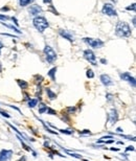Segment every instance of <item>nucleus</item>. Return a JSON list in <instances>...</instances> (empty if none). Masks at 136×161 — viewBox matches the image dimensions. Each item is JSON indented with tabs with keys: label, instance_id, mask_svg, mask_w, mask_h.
I'll return each instance as SVG.
<instances>
[{
	"label": "nucleus",
	"instance_id": "nucleus-21",
	"mask_svg": "<svg viewBox=\"0 0 136 161\" xmlns=\"http://www.w3.org/2000/svg\"><path fill=\"white\" fill-rule=\"evenodd\" d=\"M46 110H47V106L45 105V104H43V103H41L40 105H39V113L40 114H43V113H45L46 112Z\"/></svg>",
	"mask_w": 136,
	"mask_h": 161
},
{
	"label": "nucleus",
	"instance_id": "nucleus-43",
	"mask_svg": "<svg viewBox=\"0 0 136 161\" xmlns=\"http://www.w3.org/2000/svg\"><path fill=\"white\" fill-rule=\"evenodd\" d=\"M132 23H133V25L135 26V17H133V19H132Z\"/></svg>",
	"mask_w": 136,
	"mask_h": 161
},
{
	"label": "nucleus",
	"instance_id": "nucleus-30",
	"mask_svg": "<svg viewBox=\"0 0 136 161\" xmlns=\"http://www.w3.org/2000/svg\"><path fill=\"white\" fill-rule=\"evenodd\" d=\"M49 6H50V10H49V11H52V12H53V13H54L55 15H57V16H59V15H60V14H59V13H58V11H57V10H56V8L54 7V5H52V4H50Z\"/></svg>",
	"mask_w": 136,
	"mask_h": 161
},
{
	"label": "nucleus",
	"instance_id": "nucleus-19",
	"mask_svg": "<svg viewBox=\"0 0 136 161\" xmlns=\"http://www.w3.org/2000/svg\"><path fill=\"white\" fill-rule=\"evenodd\" d=\"M27 105H28L29 108H35V107L38 105V99H37V98H30V99L28 100Z\"/></svg>",
	"mask_w": 136,
	"mask_h": 161
},
{
	"label": "nucleus",
	"instance_id": "nucleus-13",
	"mask_svg": "<svg viewBox=\"0 0 136 161\" xmlns=\"http://www.w3.org/2000/svg\"><path fill=\"white\" fill-rule=\"evenodd\" d=\"M45 92H46V94H47V97L50 99V100H55L57 98V94L56 93L50 89V88H46L45 89Z\"/></svg>",
	"mask_w": 136,
	"mask_h": 161
},
{
	"label": "nucleus",
	"instance_id": "nucleus-29",
	"mask_svg": "<svg viewBox=\"0 0 136 161\" xmlns=\"http://www.w3.org/2000/svg\"><path fill=\"white\" fill-rule=\"evenodd\" d=\"M126 10H127V11H133V12H135V10H136V6H135V3H132L131 5H129V6H127V7H126Z\"/></svg>",
	"mask_w": 136,
	"mask_h": 161
},
{
	"label": "nucleus",
	"instance_id": "nucleus-44",
	"mask_svg": "<svg viewBox=\"0 0 136 161\" xmlns=\"http://www.w3.org/2000/svg\"><path fill=\"white\" fill-rule=\"evenodd\" d=\"M117 143H118V145H123L124 146V141H118Z\"/></svg>",
	"mask_w": 136,
	"mask_h": 161
},
{
	"label": "nucleus",
	"instance_id": "nucleus-7",
	"mask_svg": "<svg viewBox=\"0 0 136 161\" xmlns=\"http://www.w3.org/2000/svg\"><path fill=\"white\" fill-rule=\"evenodd\" d=\"M120 78L123 80V81H126L128 82L133 88H135L136 86V82H135V78L132 77V75L129 73V72H121L120 73Z\"/></svg>",
	"mask_w": 136,
	"mask_h": 161
},
{
	"label": "nucleus",
	"instance_id": "nucleus-27",
	"mask_svg": "<svg viewBox=\"0 0 136 161\" xmlns=\"http://www.w3.org/2000/svg\"><path fill=\"white\" fill-rule=\"evenodd\" d=\"M45 113H47L49 115H57V111H56V110H54L53 108H50V107H47V110H46Z\"/></svg>",
	"mask_w": 136,
	"mask_h": 161
},
{
	"label": "nucleus",
	"instance_id": "nucleus-4",
	"mask_svg": "<svg viewBox=\"0 0 136 161\" xmlns=\"http://www.w3.org/2000/svg\"><path fill=\"white\" fill-rule=\"evenodd\" d=\"M83 41L86 44H88L90 47L97 49V48H101L104 46V41H101L100 39H93V38H83Z\"/></svg>",
	"mask_w": 136,
	"mask_h": 161
},
{
	"label": "nucleus",
	"instance_id": "nucleus-33",
	"mask_svg": "<svg viewBox=\"0 0 136 161\" xmlns=\"http://www.w3.org/2000/svg\"><path fill=\"white\" fill-rule=\"evenodd\" d=\"M135 149H134V147L133 146H129V147H127V149H126V152H133Z\"/></svg>",
	"mask_w": 136,
	"mask_h": 161
},
{
	"label": "nucleus",
	"instance_id": "nucleus-3",
	"mask_svg": "<svg viewBox=\"0 0 136 161\" xmlns=\"http://www.w3.org/2000/svg\"><path fill=\"white\" fill-rule=\"evenodd\" d=\"M43 52H44V56H45L47 63L54 64L55 61L57 60V52L54 50V48L52 46H49V45H45V47L43 49Z\"/></svg>",
	"mask_w": 136,
	"mask_h": 161
},
{
	"label": "nucleus",
	"instance_id": "nucleus-32",
	"mask_svg": "<svg viewBox=\"0 0 136 161\" xmlns=\"http://www.w3.org/2000/svg\"><path fill=\"white\" fill-rule=\"evenodd\" d=\"M7 19H10V17H8V16H6V15H1V14H0V20H1V21L7 20Z\"/></svg>",
	"mask_w": 136,
	"mask_h": 161
},
{
	"label": "nucleus",
	"instance_id": "nucleus-25",
	"mask_svg": "<svg viewBox=\"0 0 136 161\" xmlns=\"http://www.w3.org/2000/svg\"><path fill=\"white\" fill-rule=\"evenodd\" d=\"M86 77H87L88 79H93V78H94V72H93L92 69H87V71H86Z\"/></svg>",
	"mask_w": 136,
	"mask_h": 161
},
{
	"label": "nucleus",
	"instance_id": "nucleus-39",
	"mask_svg": "<svg viewBox=\"0 0 136 161\" xmlns=\"http://www.w3.org/2000/svg\"><path fill=\"white\" fill-rule=\"evenodd\" d=\"M2 48H3V44H2V42L0 41V55H1V50H2Z\"/></svg>",
	"mask_w": 136,
	"mask_h": 161
},
{
	"label": "nucleus",
	"instance_id": "nucleus-42",
	"mask_svg": "<svg viewBox=\"0 0 136 161\" xmlns=\"http://www.w3.org/2000/svg\"><path fill=\"white\" fill-rule=\"evenodd\" d=\"M25 160H26V158H25V157H21L18 161H25Z\"/></svg>",
	"mask_w": 136,
	"mask_h": 161
},
{
	"label": "nucleus",
	"instance_id": "nucleus-37",
	"mask_svg": "<svg viewBox=\"0 0 136 161\" xmlns=\"http://www.w3.org/2000/svg\"><path fill=\"white\" fill-rule=\"evenodd\" d=\"M99 62H100L101 64H105V65L108 63V61L106 60V59H100V60H99Z\"/></svg>",
	"mask_w": 136,
	"mask_h": 161
},
{
	"label": "nucleus",
	"instance_id": "nucleus-24",
	"mask_svg": "<svg viewBox=\"0 0 136 161\" xmlns=\"http://www.w3.org/2000/svg\"><path fill=\"white\" fill-rule=\"evenodd\" d=\"M66 152H67V154H68V155L71 156V157H73V158H76V159H82V155H80V154L72 153V152H70V151H66Z\"/></svg>",
	"mask_w": 136,
	"mask_h": 161
},
{
	"label": "nucleus",
	"instance_id": "nucleus-38",
	"mask_svg": "<svg viewBox=\"0 0 136 161\" xmlns=\"http://www.w3.org/2000/svg\"><path fill=\"white\" fill-rule=\"evenodd\" d=\"M1 11L2 12H7V11H10V7H8V6H4V7L1 8Z\"/></svg>",
	"mask_w": 136,
	"mask_h": 161
},
{
	"label": "nucleus",
	"instance_id": "nucleus-5",
	"mask_svg": "<svg viewBox=\"0 0 136 161\" xmlns=\"http://www.w3.org/2000/svg\"><path fill=\"white\" fill-rule=\"evenodd\" d=\"M83 56H84V59H85V60L88 61L91 65H93V66H96V65H97V62H96V56H95L94 52H93V50H91V49H86V50H84Z\"/></svg>",
	"mask_w": 136,
	"mask_h": 161
},
{
	"label": "nucleus",
	"instance_id": "nucleus-26",
	"mask_svg": "<svg viewBox=\"0 0 136 161\" xmlns=\"http://www.w3.org/2000/svg\"><path fill=\"white\" fill-rule=\"evenodd\" d=\"M2 24L4 25V26H6V27H8V28H11V29H14V31H16V32H18V33H21V31L20 30H18V28H16L14 25H10V24H5L4 22H2Z\"/></svg>",
	"mask_w": 136,
	"mask_h": 161
},
{
	"label": "nucleus",
	"instance_id": "nucleus-15",
	"mask_svg": "<svg viewBox=\"0 0 136 161\" xmlns=\"http://www.w3.org/2000/svg\"><path fill=\"white\" fill-rule=\"evenodd\" d=\"M16 81H17L18 86H19L22 90H25V89L28 88V83H27V82H25V81H23V80H16Z\"/></svg>",
	"mask_w": 136,
	"mask_h": 161
},
{
	"label": "nucleus",
	"instance_id": "nucleus-8",
	"mask_svg": "<svg viewBox=\"0 0 136 161\" xmlns=\"http://www.w3.org/2000/svg\"><path fill=\"white\" fill-rule=\"evenodd\" d=\"M59 35H60L62 38L68 40L69 42H73L74 41V33L70 30H67V29H59L58 30Z\"/></svg>",
	"mask_w": 136,
	"mask_h": 161
},
{
	"label": "nucleus",
	"instance_id": "nucleus-10",
	"mask_svg": "<svg viewBox=\"0 0 136 161\" xmlns=\"http://www.w3.org/2000/svg\"><path fill=\"white\" fill-rule=\"evenodd\" d=\"M118 118H120V115H118L117 110H116L115 108H112L111 111H110V113H109V115H108V120H109V122L111 123V124H114V123L117 122Z\"/></svg>",
	"mask_w": 136,
	"mask_h": 161
},
{
	"label": "nucleus",
	"instance_id": "nucleus-14",
	"mask_svg": "<svg viewBox=\"0 0 136 161\" xmlns=\"http://www.w3.org/2000/svg\"><path fill=\"white\" fill-rule=\"evenodd\" d=\"M57 70H58L57 67H53V68L47 72L48 77H49L50 79H52V81H53V82H56V72H57Z\"/></svg>",
	"mask_w": 136,
	"mask_h": 161
},
{
	"label": "nucleus",
	"instance_id": "nucleus-2",
	"mask_svg": "<svg viewBox=\"0 0 136 161\" xmlns=\"http://www.w3.org/2000/svg\"><path fill=\"white\" fill-rule=\"evenodd\" d=\"M32 24L39 32H44L45 29L49 27V22L43 16H36L32 20Z\"/></svg>",
	"mask_w": 136,
	"mask_h": 161
},
{
	"label": "nucleus",
	"instance_id": "nucleus-12",
	"mask_svg": "<svg viewBox=\"0 0 136 161\" xmlns=\"http://www.w3.org/2000/svg\"><path fill=\"white\" fill-rule=\"evenodd\" d=\"M42 11H43V10H42V7L40 5H38V4H32L28 8V12H29V14L31 16H39V14H41Z\"/></svg>",
	"mask_w": 136,
	"mask_h": 161
},
{
	"label": "nucleus",
	"instance_id": "nucleus-41",
	"mask_svg": "<svg viewBox=\"0 0 136 161\" xmlns=\"http://www.w3.org/2000/svg\"><path fill=\"white\" fill-rule=\"evenodd\" d=\"M110 151H114V152H117V151H120V149H118V148H112V149H110Z\"/></svg>",
	"mask_w": 136,
	"mask_h": 161
},
{
	"label": "nucleus",
	"instance_id": "nucleus-31",
	"mask_svg": "<svg viewBox=\"0 0 136 161\" xmlns=\"http://www.w3.org/2000/svg\"><path fill=\"white\" fill-rule=\"evenodd\" d=\"M106 98H107L108 101H112L113 100V95L111 94V93H107V94H106Z\"/></svg>",
	"mask_w": 136,
	"mask_h": 161
},
{
	"label": "nucleus",
	"instance_id": "nucleus-23",
	"mask_svg": "<svg viewBox=\"0 0 136 161\" xmlns=\"http://www.w3.org/2000/svg\"><path fill=\"white\" fill-rule=\"evenodd\" d=\"M79 134L81 135V136H89V135H91L92 133L90 132V130H82V131H79Z\"/></svg>",
	"mask_w": 136,
	"mask_h": 161
},
{
	"label": "nucleus",
	"instance_id": "nucleus-34",
	"mask_svg": "<svg viewBox=\"0 0 136 161\" xmlns=\"http://www.w3.org/2000/svg\"><path fill=\"white\" fill-rule=\"evenodd\" d=\"M113 137L112 136H104V137H101L99 140H106V139H112Z\"/></svg>",
	"mask_w": 136,
	"mask_h": 161
},
{
	"label": "nucleus",
	"instance_id": "nucleus-22",
	"mask_svg": "<svg viewBox=\"0 0 136 161\" xmlns=\"http://www.w3.org/2000/svg\"><path fill=\"white\" fill-rule=\"evenodd\" d=\"M115 142V140H114V138H112V139H110V140H97L96 141V145H99V143H103V145H110V143H114Z\"/></svg>",
	"mask_w": 136,
	"mask_h": 161
},
{
	"label": "nucleus",
	"instance_id": "nucleus-1",
	"mask_svg": "<svg viewBox=\"0 0 136 161\" xmlns=\"http://www.w3.org/2000/svg\"><path fill=\"white\" fill-rule=\"evenodd\" d=\"M132 35L130 25L125 21H118L115 26V36L120 38H129Z\"/></svg>",
	"mask_w": 136,
	"mask_h": 161
},
{
	"label": "nucleus",
	"instance_id": "nucleus-6",
	"mask_svg": "<svg viewBox=\"0 0 136 161\" xmlns=\"http://www.w3.org/2000/svg\"><path fill=\"white\" fill-rule=\"evenodd\" d=\"M101 14L109 16V17H116L117 16V12L115 11L114 6L111 3H105L104 4L103 8H101Z\"/></svg>",
	"mask_w": 136,
	"mask_h": 161
},
{
	"label": "nucleus",
	"instance_id": "nucleus-17",
	"mask_svg": "<svg viewBox=\"0 0 136 161\" xmlns=\"http://www.w3.org/2000/svg\"><path fill=\"white\" fill-rule=\"evenodd\" d=\"M60 133L62 134H66V135H72L74 133V131L72 129H57Z\"/></svg>",
	"mask_w": 136,
	"mask_h": 161
},
{
	"label": "nucleus",
	"instance_id": "nucleus-9",
	"mask_svg": "<svg viewBox=\"0 0 136 161\" xmlns=\"http://www.w3.org/2000/svg\"><path fill=\"white\" fill-rule=\"evenodd\" d=\"M14 152L12 150H1L0 151V161H10L13 158Z\"/></svg>",
	"mask_w": 136,
	"mask_h": 161
},
{
	"label": "nucleus",
	"instance_id": "nucleus-28",
	"mask_svg": "<svg viewBox=\"0 0 136 161\" xmlns=\"http://www.w3.org/2000/svg\"><path fill=\"white\" fill-rule=\"evenodd\" d=\"M0 114H1L3 117H6V118H10V117H11V115L8 114L6 111H4V110H2V109H0Z\"/></svg>",
	"mask_w": 136,
	"mask_h": 161
},
{
	"label": "nucleus",
	"instance_id": "nucleus-36",
	"mask_svg": "<svg viewBox=\"0 0 136 161\" xmlns=\"http://www.w3.org/2000/svg\"><path fill=\"white\" fill-rule=\"evenodd\" d=\"M12 20H13L14 23L16 24V26H19V23H18V21H17V19L15 18V17H12Z\"/></svg>",
	"mask_w": 136,
	"mask_h": 161
},
{
	"label": "nucleus",
	"instance_id": "nucleus-35",
	"mask_svg": "<svg viewBox=\"0 0 136 161\" xmlns=\"http://www.w3.org/2000/svg\"><path fill=\"white\" fill-rule=\"evenodd\" d=\"M43 3H45V4H53V0H43Z\"/></svg>",
	"mask_w": 136,
	"mask_h": 161
},
{
	"label": "nucleus",
	"instance_id": "nucleus-20",
	"mask_svg": "<svg viewBox=\"0 0 136 161\" xmlns=\"http://www.w3.org/2000/svg\"><path fill=\"white\" fill-rule=\"evenodd\" d=\"M35 0H18V2H19V5L20 6H26L30 3H32Z\"/></svg>",
	"mask_w": 136,
	"mask_h": 161
},
{
	"label": "nucleus",
	"instance_id": "nucleus-40",
	"mask_svg": "<svg viewBox=\"0 0 136 161\" xmlns=\"http://www.w3.org/2000/svg\"><path fill=\"white\" fill-rule=\"evenodd\" d=\"M116 132L122 133V132H124V131H123V129H122V128H117V129H116Z\"/></svg>",
	"mask_w": 136,
	"mask_h": 161
},
{
	"label": "nucleus",
	"instance_id": "nucleus-16",
	"mask_svg": "<svg viewBox=\"0 0 136 161\" xmlns=\"http://www.w3.org/2000/svg\"><path fill=\"white\" fill-rule=\"evenodd\" d=\"M65 112H66V114H68V115H70V114H74V113L76 112V108H75L74 106L67 107V108L65 109Z\"/></svg>",
	"mask_w": 136,
	"mask_h": 161
},
{
	"label": "nucleus",
	"instance_id": "nucleus-18",
	"mask_svg": "<svg viewBox=\"0 0 136 161\" xmlns=\"http://www.w3.org/2000/svg\"><path fill=\"white\" fill-rule=\"evenodd\" d=\"M33 79H35V83L38 85H41L42 83H43V81H44V78L42 77V75H39V74H36L35 77H33Z\"/></svg>",
	"mask_w": 136,
	"mask_h": 161
},
{
	"label": "nucleus",
	"instance_id": "nucleus-11",
	"mask_svg": "<svg viewBox=\"0 0 136 161\" xmlns=\"http://www.w3.org/2000/svg\"><path fill=\"white\" fill-rule=\"evenodd\" d=\"M99 80L101 82V84L104 85V86L106 87H109V86H112V85L114 84L111 77H110L109 74H101L100 77H99Z\"/></svg>",
	"mask_w": 136,
	"mask_h": 161
}]
</instances>
